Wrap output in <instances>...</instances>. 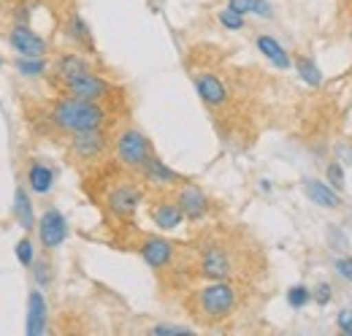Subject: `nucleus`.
I'll return each mask as SVG.
<instances>
[{"label": "nucleus", "mask_w": 352, "mask_h": 336, "mask_svg": "<svg viewBox=\"0 0 352 336\" xmlns=\"http://www.w3.org/2000/svg\"><path fill=\"white\" fill-rule=\"evenodd\" d=\"M65 36L74 43H79L82 49L95 52V41H92V33H89V25L79 17V14H71L68 22H65Z\"/></svg>", "instance_id": "6ab92c4d"}, {"label": "nucleus", "mask_w": 352, "mask_h": 336, "mask_svg": "<svg viewBox=\"0 0 352 336\" xmlns=\"http://www.w3.org/2000/svg\"><path fill=\"white\" fill-rule=\"evenodd\" d=\"M141 176H144L146 185H152V187H157V190H171V187H179V185L187 182L179 171H174L168 163H163V160L155 158V155L146 160V166L141 168Z\"/></svg>", "instance_id": "f8f14e48"}, {"label": "nucleus", "mask_w": 352, "mask_h": 336, "mask_svg": "<svg viewBox=\"0 0 352 336\" xmlns=\"http://www.w3.org/2000/svg\"><path fill=\"white\" fill-rule=\"evenodd\" d=\"M46 323H49L46 298L41 293V288L36 285L30 291V295H28V323H25V331H28V336H41L46 331Z\"/></svg>", "instance_id": "ddd939ff"}, {"label": "nucleus", "mask_w": 352, "mask_h": 336, "mask_svg": "<svg viewBox=\"0 0 352 336\" xmlns=\"http://www.w3.org/2000/svg\"><path fill=\"white\" fill-rule=\"evenodd\" d=\"M52 125L60 133H85V130H100L109 125V112L98 101H85L76 95H63L52 106Z\"/></svg>", "instance_id": "f03ea898"}, {"label": "nucleus", "mask_w": 352, "mask_h": 336, "mask_svg": "<svg viewBox=\"0 0 352 336\" xmlns=\"http://www.w3.org/2000/svg\"><path fill=\"white\" fill-rule=\"evenodd\" d=\"M296 71H298V76L309 84V87H320L322 84V71H320V65L311 60V57H296Z\"/></svg>", "instance_id": "b1692460"}, {"label": "nucleus", "mask_w": 352, "mask_h": 336, "mask_svg": "<svg viewBox=\"0 0 352 336\" xmlns=\"http://www.w3.org/2000/svg\"><path fill=\"white\" fill-rule=\"evenodd\" d=\"M239 298L241 293L230 280H209V285L192 293L187 306L198 323L217 326V323H225L228 317H233V312L239 309Z\"/></svg>", "instance_id": "f257e3e1"}, {"label": "nucleus", "mask_w": 352, "mask_h": 336, "mask_svg": "<svg viewBox=\"0 0 352 336\" xmlns=\"http://www.w3.org/2000/svg\"><path fill=\"white\" fill-rule=\"evenodd\" d=\"M106 149H109L106 127H100V130H85V133H74L71 136V155L79 163H92V160L103 158Z\"/></svg>", "instance_id": "0eeeda50"}, {"label": "nucleus", "mask_w": 352, "mask_h": 336, "mask_svg": "<svg viewBox=\"0 0 352 336\" xmlns=\"http://www.w3.org/2000/svg\"><path fill=\"white\" fill-rule=\"evenodd\" d=\"M309 301H311V291H309L307 285H293V288L287 291V304H290L293 309L307 306Z\"/></svg>", "instance_id": "cd10ccee"}, {"label": "nucleus", "mask_w": 352, "mask_h": 336, "mask_svg": "<svg viewBox=\"0 0 352 336\" xmlns=\"http://www.w3.org/2000/svg\"><path fill=\"white\" fill-rule=\"evenodd\" d=\"M63 87H65L68 95H76V98H85V101H98V103H103L114 92V87L103 76H98L95 71H87V74L74 76V79H65Z\"/></svg>", "instance_id": "6e6552de"}, {"label": "nucleus", "mask_w": 352, "mask_h": 336, "mask_svg": "<svg viewBox=\"0 0 352 336\" xmlns=\"http://www.w3.org/2000/svg\"><path fill=\"white\" fill-rule=\"evenodd\" d=\"M350 3H352V0H350Z\"/></svg>", "instance_id": "f704fd0d"}, {"label": "nucleus", "mask_w": 352, "mask_h": 336, "mask_svg": "<svg viewBox=\"0 0 352 336\" xmlns=\"http://www.w3.org/2000/svg\"><path fill=\"white\" fill-rule=\"evenodd\" d=\"M14 252H16V260H19L25 269H30V266H33V260H36V244H33V239H30V236L19 239V242H16V247H14Z\"/></svg>", "instance_id": "393cba45"}, {"label": "nucleus", "mask_w": 352, "mask_h": 336, "mask_svg": "<svg viewBox=\"0 0 352 336\" xmlns=\"http://www.w3.org/2000/svg\"><path fill=\"white\" fill-rule=\"evenodd\" d=\"M217 19H220V25L225 28V30H244V17L239 14V11H233V8H225V11H220L217 14Z\"/></svg>", "instance_id": "bb28decb"}, {"label": "nucleus", "mask_w": 352, "mask_h": 336, "mask_svg": "<svg viewBox=\"0 0 352 336\" xmlns=\"http://www.w3.org/2000/svg\"><path fill=\"white\" fill-rule=\"evenodd\" d=\"M336 323H339V328H342L344 334L352 336V306H347V309H342V312H339Z\"/></svg>", "instance_id": "2f4dec72"}, {"label": "nucleus", "mask_w": 352, "mask_h": 336, "mask_svg": "<svg viewBox=\"0 0 352 336\" xmlns=\"http://www.w3.org/2000/svg\"><path fill=\"white\" fill-rule=\"evenodd\" d=\"M258 49H261V54H265L276 68H290V54L285 52V46L276 41V39H271V36H258Z\"/></svg>", "instance_id": "412c9836"}, {"label": "nucleus", "mask_w": 352, "mask_h": 336, "mask_svg": "<svg viewBox=\"0 0 352 336\" xmlns=\"http://www.w3.org/2000/svg\"><path fill=\"white\" fill-rule=\"evenodd\" d=\"M350 36H352V19H350Z\"/></svg>", "instance_id": "72a5a7b5"}, {"label": "nucleus", "mask_w": 352, "mask_h": 336, "mask_svg": "<svg viewBox=\"0 0 352 336\" xmlns=\"http://www.w3.org/2000/svg\"><path fill=\"white\" fill-rule=\"evenodd\" d=\"M14 217H16V222H19V228H22L25 233L36 231V225H38L33 198H30V193H28L22 185H16V190H14Z\"/></svg>", "instance_id": "f3484780"}, {"label": "nucleus", "mask_w": 352, "mask_h": 336, "mask_svg": "<svg viewBox=\"0 0 352 336\" xmlns=\"http://www.w3.org/2000/svg\"><path fill=\"white\" fill-rule=\"evenodd\" d=\"M149 217H152V222L160 231H176L184 222V214H182V209H179V204H176L174 198H157L149 207Z\"/></svg>", "instance_id": "2eb2a0df"}, {"label": "nucleus", "mask_w": 352, "mask_h": 336, "mask_svg": "<svg viewBox=\"0 0 352 336\" xmlns=\"http://www.w3.org/2000/svg\"><path fill=\"white\" fill-rule=\"evenodd\" d=\"M174 201L179 204V209L184 214V220H190V222H201L209 209H212V204H209V196L198 187V185H192V182H184V185H179L174 193Z\"/></svg>", "instance_id": "423d86ee"}, {"label": "nucleus", "mask_w": 352, "mask_h": 336, "mask_svg": "<svg viewBox=\"0 0 352 336\" xmlns=\"http://www.w3.org/2000/svg\"><path fill=\"white\" fill-rule=\"evenodd\" d=\"M325 182L339 193V190H344V168L339 166V163H328L325 168Z\"/></svg>", "instance_id": "c85d7f7f"}, {"label": "nucleus", "mask_w": 352, "mask_h": 336, "mask_svg": "<svg viewBox=\"0 0 352 336\" xmlns=\"http://www.w3.org/2000/svg\"><path fill=\"white\" fill-rule=\"evenodd\" d=\"M228 8L239 11L241 17H274V6L268 0H228Z\"/></svg>", "instance_id": "4be33fe9"}, {"label": "nucleus", "mask_w": 352, "mask_h": 336, "mask_svg": "<svg viewBox=\"0 0 352 336\" xmlns=\"http://www.w3.org/2000/svg\"><path fill=\"white\" fill-rule=\"evenodd\" d=\"M28 185H30L33 193L46 196L52 190V185H54V171L44 166V163H30L28 166Z\"/></svg>", "instance_id": "aec40b11"}, {"label": "nucleus", "mask_w": 352, "mask_h": 336, "mask_svg": "<svg viewBox=\"0 0 352 336\" xmlns=\"http://www.w3.org/2000/svg\"><path fill=\"white\" fill-rule=\"evenodd\" d=\"M138 252H141V258L146 260L149 269L163 271V269H168V266L174 263L176 244L168 242V239H163V236H146V239L138 244Z\"/></svg>", "instance_id": "9b49d317"}, {"label": "nucleus", "mask_w": 352, "mask_h": 336, "mask_svg": "<svg viewBox=\"0 0 352 336\" xmlns=\"http://www.w3.org/2000/svg\"><path fill=\"white\" fill-rule=\"evenodd\" d=\"M8 43L22 57H46V52H49L46 39H41L30 25H19V22L8 30Z\"/></svg>", "instance_id": "9d476101"}, {"label": "nucleus", "mask_w": 352, "mask_h": 336, "mask_svg": "<svg viewBox=\"0 0 352 336\" xmlns=\"http://www.w3.org/2000/svg\"><path fill=\"white\" fill-rule=\"evenodd\" d=\"M304 196L322 209H339L342 207L339 193L328 182H320V179H304Z\"/></svg>", "instance_id": "dca6fc26"}, {"label": "nucleus", "mask_w": 352, "mask_h": 336, "mask_svg": "<svg viewBox=\"0 0 352 336\" xmlns=\"http://www.w3.org/2000/svg\"><path fill=\"white\" fill-rule=\"evenodd\" d=\"M336 271H339L342 280L352 282V258H339V260H336Z\"/></svg>", "instance_id": "473e14b6"}, {"label": "nucleus", "mask_w": 352, "mask_h": 336, "mask_svg": "<svg viewBox=\"0 0 352 336\" xmlns=\"http://www.w3.org/2000/svg\"><path fill=\"white\" fill-rule=\"evenodd\" d=\"M36 231H38L41 247H44L46 252L57 250V247L68 239V222H65V217H63L60 209H46L44 214L38 217Z\"/></svg>", "instance_id": "1a4fd4ad"}, {"label": "nucleus", "mask_w": 352, "mask_h": 336, "mask_svg": "<svg viewBox=\"0 0 352 336\" xmlns=\"http://www.w3.org/2000/svg\"><path fill=\"white\" fill-rule=\"evenodd\" d=\"M54 71H57L60 82H65V79H74V76H82V74L92 71V65H89L87 57H82V54H76V52H65V54L57 57Z\"/></svg>", "instance_id": "a211bd4d"}, {"label": "nucleus", "mask_w": 352, "mask_h": 336, "mask_svg": "<svg viewBox=\"0 0 352 336\" xmlns=\"http://www.w3.org/2000/svg\"><path fill=\"white\" fill-rule=\"evenodd\" d=\"M14 68H16L19 76L36 79V76H44L49 63H46V57H22V54H19V57L14 60Z\"/></svg>", "instance_id": "5701e85b"}, {"label": "nucleus", "mask_w": 352, "mask_h": 336, "mask_svg": "<svg viewBox=\"0 0 352 336\" xmlns=\"http://www.w3.org/2000/svg\"><path fill=\"white\" fill-rule=\"evenodd\" d=\"M30 269H33V280H36L38 288H49V285H52V277H54V274H52V266H49L46 258H41V260L36 258Z\"/></svg>", "instance_id": "a878e982"}, {"label": "nucleus", "mask_w": 352, "mask_h": 336, "mask_svg": "<svg viewBox=\"0 0 352 336\" xmlns=\"http://www.w3.org/2000/svg\"><path fill=\"white\" fill-rule=\"evenodd\" d=\"M149 334L152 336H184V334H192V328H190V326H168V323H163V326L149 328Z\"/></svg>", "instance_id": "c756f323"}, {"label": "nucleus", "mask_w": 352, "mask_h": 336, "mask_svg": "<svg viewBox=\"0 0 352 336\" xmlns=\"http://www.w3.org/2000/svg\"><path fill=\"white\" fill-rule=\"evenodd\" d=\"M311 298H314L320 306H328V304H331V298H333V288H331L328 282H320V285L311 291Z\"/></svg>", "instance_id": "7c9ffc66"}, {"label": "nucleus", "mask_w": 352, "mask_h": 336, "mask_svg": "<svg viewBox=\"0 0 352 336\" xmlns=\"http://www.w3.org/2000/svg\"><path fill=\"white\" fill-rule=\"evenodd\" d=\"M114 152H117V160L128 171H138L146 166V160L155 155L152 152V141L138 130V127H125L117 141H114Z\"/></svg>", "instance_id": "7ed1b4c3"}, {"label": "nucleus", "mask_w": 352, "mask_h": 336, "mask_svg": "<svg viewBox=\"0 0 352 336\" xmlns=\"http://www.w3.org/2000/svg\"><path fill=\"white\" fill-rule=\"evenodd\" d=\"M195 90H198V98L212 106V109H220L222 103L228 101V87L222 84V79L217 74H198L195 76Z\"/></svg>", "instance_id": "4468645a"}, {"label": "nucleus", "mask_w": 352, "mask_h": 336, "mask_svg": "<svg viewBox=\"0 0 352 336\" xmlns=\"http://www.w3.org/2000/svg\"><path fill=\"white\" fill-rule=\"evenodd\" d=\"M141 201H144V190L133 179H122V182H114V187L109 190L106 209L111 211L117 220H131L141 207Z\"/></svg>", "instance_id": "39448f33"}, {"label": "nucleus", "mask_w": 352, "mask_h": 336, "mask_svg": "<svg viewBox=\"0 0 352 336\" xmlns=\"http://www.w3.org/2000/svg\"><path fill=\"white\" fill-rule=\"evenodd\" d=\"M198 274L206 280H233L236 258L230 247H225L222 242H206L198 250Z\"/></svg>", "instance_id": "20e7f679"}]
</instances>
